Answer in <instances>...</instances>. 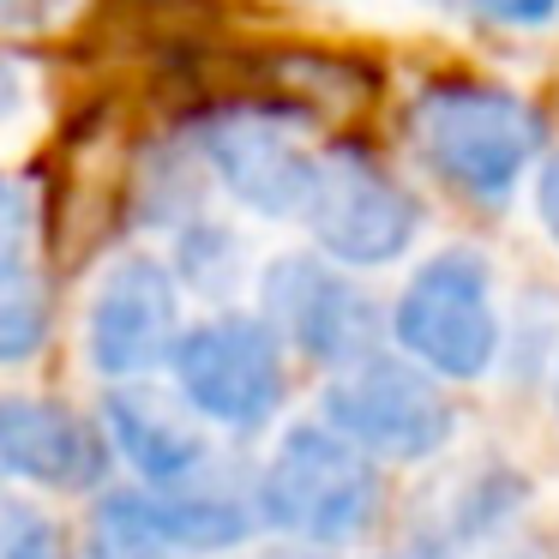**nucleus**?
Listing matches in <instances>:
<instances>
[{"instance_id":"obj_1","label":"nucleus","mask_w":559,"mask_h":559,"mask_svg":"<svg viewBox=\"0 0 559 559\" xmlns=\"http://www.w3.org/2000/svg\"><path fill=\"white\" fill-rule=\"evenodd\" d=\"M379 499H385L379 463L361 445H349L331 421H295L253 487L259 523H271L289 542L325 547V554L373 530Z\"/></svg>"},{"instance_id":"obj_2","label":"nucleus","mask_w":559,"mask_h":559,"mask_svg":"<svg viewBox=\"0 0 559 559\" xmlns=\"http://www.w3.org/2000/svg\"><path fill=\"white\" fill-rule=\"evenodd\" d=\"M409 145L445 187L499 205L542 151V115L493 85H427L409 103Z\"/></svg>"},{"instance_id":"obj_3","label":"nucleus","mask_w":559,"mask_h":559,"mask_svg":"<svg viewBox=\"0 0 559 559\" xmlns=\"http://www.w3.org/2000/svg\"><path fill=\"white\" fill-rule=\"evenodd\" d=\"M169 373L187 409L199 421L229 427V433H259L289 391L277 331L253 313H217L181 331L169 349Z\"/></svg>"},{"instance_id":"obj_4","label":"nucleus","mask_w":559,"mask_h":559,"mask_svg":"<svg viewBox=\"0 0 559 559\" xmlns=\"http://www.w3.org/2000/svg\"><path fill=\"white\" fill-rule=\"evenodd\" d=\"M391 337L409 361H421L433 379H481L499 355V307H493V271L487 259L433 253L391 307Z\"/></svg>"},{"instance_id":"obj_5","label":"nucleus","mask_w":559,"mask_h":559,"mask_svg":"<svg viewBox=\"0 0 559 559\" xmlns=\"http://www.w3.org/2000/svg\"><path fill=\"white\" fill-rule=\"evenodd\" d=\"M325 421L373 463H421L451 445L457 409L409 355H361L325 385Z\"/></svg>"},{"instance_id":"obj_6","label":"nucleus","mask_w":559,"mask_h":559,"mask_svg":"<svg viewBox=\"0 0 559 559\" xmlns=\"http://www.w3.org/2000/svg\"><path fill=\"white\" fill-rule=\"evenodd\" d=\"M265 325L277 331L283 349L307 355L319 367H349L379 349V307L367 289H355L331 259L283 253L265 265L259 283Z\"/></svg>"},{"instance_id":"obj_7","label":"nucleus","mask_w":559,"mask_h":559,"mask_svg":"<svg viewBox=\"0 0 559 559\" xmlns=\"http://www.w3.org/2000/svg\"><path fill=\"white\" fill-rule=\"evenodd\" d=\"M181 337V283L163 259L121 253L103 265L85 307V355L103 379H145Z\"/></svg>"},{"instance_id":"obj_8","label":"nucleus","mask_w":559,"mask_h":559,"mask_svg":"<svg viewBox=\"0 0 559 559\" xmlns=\"http://www.w3.org/2000/svg\"><path fill=\"white\" fill-rule=\"evenodd\" d=\"M301 223L313 229L319 253L337 265H391L421 235V205L379 163L355 157V151H331V157H319V187Z\"/></svg>"},{"instance_id":"obj_9","label":"nucleus","mask_w":559,"mask_h":559,"mask_svg":"<svg viewBox=\"0 0 559 559\" xmlns=\"http://www.w3.org/2000/svg\"><path fill=\"white\" fill-rule=\"evenodd\" d=\"M211 175L229 187L235 205L271 223H301L319 187V151L277 115H217L199 133Z\"/></svg>"},{"instance_id":"obj_10","label":"nucleus","mask_w":559,"mask_h":559,"mask_svg":"<svg viewBox=\"0 0 559 559\" xmlns=\"http://www.w3.org/2000/svg\"><path fill=\"white\" fill-rule=\"evenodd\" d=\"M109 433L49 397H0V481L91 493L109 481Z\"/></svg>"},{"instance_id":"obj_11","label":"nucleus","mask_w":559,"mask_h":559,"mask_svg":"<svg viewBox=\"0 0 559 559\" xmlns=\"http://www.w3.org/2000/svg\"><path fill=\"white\" fill-rule=\"evenodd\" d=\"M103 433H109V451L127 457L145 487H175L193 469H205L211 445L199 433V415L181 403V391H157L145 379H121V385L103 397Z\"/></svg>"},{"instance_id":"obj_12","label":"nucleus","mask_w":559,"mask_h":559,"mask_svg":"<svg viewBox=\"0 0 559 559\" xmlns=\"http://www.w3.org/2000/svg\"><path fill=\"white\" fill-rule=\"evenodd\" d=\"M151 493H157V518L175 554H229L259 530V511L235 487L211 481L205 469H193L175 487H151Z\"/></svg>"},{"instance_id":"obj_13","label":"nucleus","mask_w":559,"mask_h":559,"mask_svg":"<svg viewBox=\"0 0 559 559\" xmlns=\"http://www.w3.org/2000/svg\"><path fill=\"white\" fill-rule=\"evenodd\" d=\"M85 559H175L151 487H103L85 518Z\"/></svg>"},{"instance_id":"obj_14","label":"nucleus","mask_w":559,"mask_h":559,"mask_svg":"<svg viewBox=\"0 0 559 559\" xmlns=\"http://www.w3.org/2000/svg\"><path fill=\"white\" fill-rule=\"evenodd\" d=\"M49 343V289L25 259H0V367H19Z\"/></svg>"},{"instance_id":"obj_15","label":"nucleus","mask_w":559,"mask_h":559,"mask_svg":"<svg viewBox=\"0 0 559 559\" xmlns=\"http://www.w3.org/2000/svg\"><path fill=\"white\" fill-rule=\"evenodd\" d=\"M37 235V193L19 175H0V259H25Z\"/></svg>"},{"instance_id":"obj_16","label":"nucleus","mask_w":559,"mask_h":559,"mask_svg":"<svg viewBox=\"0 0 559 559\" xmlns=\"http://www.w3.org/2000/svg\"><path fill=\"white\" fill-rule=\"evenodd\" d=\"M7 559H73V547H67L61 523H49L43 511H19L13 535H7Z\"/></svg>"},{"instance_id":"obj_17","label":"nucleus","mask_w":559,"mask_h":559,"mask_svg":"<svg viewBox=\"0 0 559 559\" xmlns=\"http://www.w3.org/2000/svg\"><path fill=\"white\" fill-rule=\"evenodd\" d=\"M469 19H487V25L506 31H542L559 19V0H457Z\"/></svg>"},{"instance_id":"obj_18","label":"nucleus","mask_w":559,"mask_h":559,"mask_svg":"<svg viewBox=\"0 0 559 559\" xmlns=\"http://www.w3.org/2000/svg\"><path fill=\"white\" fill-rule=\"evenodd\" d=\"M535 223H542L547 241L559 247V157L542 163V175H535Z\"/></svg>"},{"instance_id":"obj_19","label":"nucleus","mask_w":559,"mask_h":559,"mask_svg":"<svg viewBox=\"0 0 559 559\" xmlns=\"http://www.w3.org/2000/svg\"><path fill=\"white\" fill-rule=\"evenodd\" d=\"M19 109H25V67L0 55V127L13 121Z\"/></svg>"},{"instance_id":"obj_20","label":"nucleus","mask_w":559,"mask_h":559,"mask_svg":"<svg viewBox=\"0 0 559 559\" xmlns=\"http://www.w3.org/2000/svg\"><path fill=\"white\" fill-rule=\"evenodd\" d=\"M19 499H0V559H7V535H13V523H19Z\"/></svg>"},{"instance_id":"obj_21","label":"nucleus","mask_w":559,"mask_h":559,"mask_svg":"<svg viewBox=\"0 0 559 559\" xmlns=\"http://www.w3.org/2000/svg\"><path fill=\"white\" fill-rule=\"evenodd\" d=\"M265 559H331V554H325V547H307L301 542V547H277V554H265Z\"/></svg>"},{"instance_id":"obj_22","label":"nucleus","mask_w":559,"mask_h":559,"mask_svg":"<svg viewBox=\"0 0 559 559\" xmlns=\"http://www.w3.org/2000/svg\"><path fill=\"white\" fill-rule=\"evenodd\" d=\"M554 403H559V373H554Z\"/></svg>"}]
</instances>
